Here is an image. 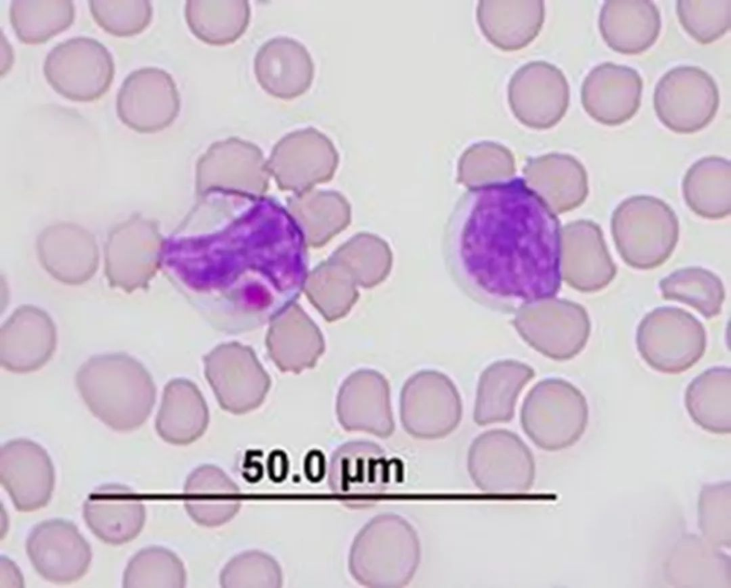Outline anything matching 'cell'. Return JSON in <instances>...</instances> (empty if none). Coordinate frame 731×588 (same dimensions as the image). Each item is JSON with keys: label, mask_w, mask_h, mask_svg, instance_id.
I'll return each instance as SVG.
<instances>
[{"label": "cell", "mask_w": 731, "mask_h": 588, "mask_svg": "<svg viewBox=\"0 0 731 588\" xmlns=\"http://www.w3.org/2000/svg\"><path fill=\"white\" fill-rule=\"evenodd\" d=\"M44 72L49 83L61 96L72 101H90L109 88L114 64L103 44L94 39L76 37L50 51Z\"/></svg>", "instance_id": "cell-9"}, {"label": "cell", "mask_w": 731, "mask_h": 588, "mask_svg": "<svg viewBox=\"0 0 731 588\" xmlns=\"http://www.w3.org/2000/svg\"><path fill=\"white\" fill-rule=\"evenodd\" d=\"M599 29L610 48L624 54H637L657 40L660 14L651 1L608 0L600 11Z\"/></svg>", "instance_id": "cell-23"}, {"label": "cell", "mask_w": 731, "mask_h": 588, "mask_svg": "<svg viewBox=\"0 0 731 588\" xmlns=\"http://www.w3.org/2000/svg\"><path fill=\"white\" fill-rule=\"evenodd\" d=\"M26 549L36 571L54 583H69L86 572L91 560L89 544L72 522L52 519L29 532Z\"/></svg>", "instance_id": "cell-15"}, {"label": "cell", "mask_w": 731, "mask_h": 588, "mask_svg": "<svg viewBox=\"0 0 731 588\" xmlns=\"http://www.w3.org/2000/svg\"><path fill=\"white\" fill-rule=\"evenodd\" d=\"M117 114L129 128L153 133L170 126L180 111L176 83L166 71L153 67L131 73L116 98Z\"/></svg>", "instance_id": "cell-13"}, {"label": "cell", "mask_w": 731, "mask_h": 588, "mask_svg": "<svg viewBox=\"0 0 731 588\" xmlns=\"http://www.w3.org/2000/svg\"><path fill=\"white\" fill-rule=\"evenodd\" d=\"M271 158L278 168L331 170L338 163V153L325 133L309 126L283 136L274 146Z\"/></svg>", "instance_id": "cell-32"}, {"label": "cell", "mask_w": 731, "mask_h": 588, "mask_svg": "<svg viewBox=\"0 0 731 588\" xmlns=\"http://www.w3.org/2000/svg\"><path fill=\"white\" fill-rule=\"evenodd\" d=\"M529 365L513 360L497 361L482 372L473 419L478 425L510 421L518 397L535 376Z\"/></svg>", "instance_id": "cell-26"}, {"label": "cell", "mask_w": 731, "mask_h": 588, "mask_svg": "<svg viewBox=\"0 0 731 588\" xmlns=\"http://www.w3.org/2000/svg\"><path fill=\"white\" fill-rule=\"evenodd\" d=\"M685 402L694 422L717 434L731 430V370L713 367L694 378L687 386Z\"/></svg>", "instance_id": "cell-28"}, {"label": "cell", "mask_w": 731, "mask_h": 588, "mask_svg": "<svg viewBox=\"0 0 731 588\" xmlns=\"http://www.w3.org/2000/svg\"><path fill=\"white\" fill-rule=\"evenodd\" d=\"M677 14L687 32L701 44H710L730 27V0H680Z\"/></svg>", "instance_id": "cell-34"}, {"label": "cell", "mask_w": 731, "mask_h": 588, "mask_svg": "<svg viewBox=\"0 0 731 588\" xmlns=\"http://www.w3.org/2000/svg\"><path fill=\"white\" fill-rule=\"evenodd\" d=\"M588 414L587 400L580 390L565 380L549 378L538 382L526 395L520 422L538 447L554 452L580 440Z\"/></svg>", "instance_id": "cell-5"}, {"label": "cell", "mask_w": 731, "mask_h": 588, "mask_svg": "<svg viewBox=\"0 0 731 588\" xmlns=\"http://www.w3.org/2000/svg\"><path fill=\"white\" fill-rule=\"evenodd\" d=\"M565 279L574 288L586 293L605 288L615 278L612 261L600 227L590 220H578L565 231Z\"/></svg>", "instance_id": "cell-22"}, {"label": "cell", "mask_w": 731, "mask_h": 588, "mask_svg": "<svg viewBox=\"0 0 731 588\" xmlns=\"http://www.w3.org/2000/svg\"><path fill=\"white\" fill-rule=\"evenodd\" d=\"M267 471L269 478L273 482L283 481L288 472V460L286 454L278 450L271 452L267 460Z\"/></svg>", "instance_id": "cell-37"}, {"label": "cell", "mask_w": 731, "mask_h": 588, "mask_svg": "<svg viewBox=\"0 0 731 588\" xmlns=\"http://www.w3.org/2000/svg\"><path fill=\"white\" fill-rule=\"evenodd\" d=\"M158 235L139 215L116 226L105 245V273L111 287L127 293L145 288L155 273Z\"/></svg>", "instance_id": "cell-14"}, {"label": "cell", "mask_w": 731, "mask_h": 588, "mask_svg": "<svg viewBox=\"0 0 731 588\" xmlns=\"http://www.w3.org/2000/svg\"><path fill=\"white\" fill-rule=\"evenodd\" d=\"M545 19L541 0H481L478 25L485 38L505 51L523 49L539 34Z\"/></svg>", "instance_id": "cell-24"}, {"label": "cell", "mask_w": 731, "mask_h": 588, "mask_svg": "<svg viewBox=\"0 0 731 588\" xmlns=\"http://www.w3.org/2000/svg\"><path fill=\"white\" fill-rule=\"evenodd\" d=\"M510 107L523 124L547 129L565 115L570 88L560 69L543 61H531L519 68L508 86Z\"/></svg>", "instance_id": "cell-11"}, {"label": "cell", "mask_w": 731, "mask_h": 588, "mask_svg": "<svg viewBox=\"0 0 731 588\" xmlns=\"http://www.w3.org/2000/svg\"><path fill=\"white\" fill-rule=\"evenodd\" d=\"M445 253L460 287L490 305L552 298L561 285L560 222L520 178L469 188L450 216Z\"/></svg>", "instance_id": "cell-1"}, {"label": "cell", "mask_w": 731, "mask_h": 588, "mask_svg": "<svg viewBox=\"0 0 731 588\" xmlns=\"http://www.w3.org/2000/svg\"><path fill=\"white\" fill-rule=\"evenodd\" d=\"M653 102L658 118L666 127L677 133H693L713 119L719 106V91L712 77L702 69L677 66L660 79Z\"/></svg>", "instance_id": "cell-10"}, {"label": "cell", "mask_w": 731, "mask_h": 588, "mask_svg": "<svg viewBox=\"0 0 731 588\" xmlns=\"http://www.w3.org/2000/svg\"><path fill=\"white\" fill-rule=\"evenodd\" d=\"M254 71L258 82L268 93L291 99L311 87L315 67L303 44L289 37L278 36L258 49Z\"/></svg>", "instance_id": "cell-21"}, {"label": "cell", "mask_w": 731, "mask_h": 588, "mask_svg": "<svg viewBox=\"0 0 731 588\" xmlns=\"http://www.w3.org/2000/svg\"><path fill=\"white\" fill-rule=\"evenodd\" d=\"M90 10L96 22L106 31L117 36H130L141 32L151 22L152 6L146 0H92Z\"/></svg>", "instance_id": "cell-36"}, {"label": "cell", "mask_w": 731, "mask_h": 588, "mask_svg": "<svg viewBox=\"0 0 731 588\" xmlns=\"http://www.w3.org/2000/svg\"><path fill=\"white\" fill-rule=\"evenodd\" d=\"M56 329L44 310L32 305L16 308L0 329V363L17 373L39 370L54 355Z\"/></svg>", "instance_id": "cell-17"}, {"label": "cell", "mask_w": 731, "mask_h": 588, "mask_svg": "<svg viewBox=\"0 0 731 588\" xmlns=\"http://www.w3.org/2000/svg\"><path fill=\"white\" fill-rule=\"evenodd\" d=\"M0 479L16 509L31 512L50 500L55 472L50 457L41 445L19 438L0 449Z\"/></svg>", "instance_id": "cell-16"}, {"label": "cell", "mask_w": 731, "mask_h": 588, "mask_svg": "<svg viewBox=\"0 0 731 588\" xmlns=\"http://www.w3.org/2000/svg\"><path fill=\"white\" fill-rule=\"evenodd\" d=\"M186 583L184 565L178 557L162 547H148L128 562L123 576L124 587L181 588Z\"/></svg>", "instance_id": "cell-33"}, {"label": "cell", "mask_w": 731, "mask_h": 588, "mask_svg": "<svg viewBox=\"0 0 731 588\" xmlns=\"http://www.w3.org/2000/svg\"><path fill=\"white\" fill-rule=\"evenodd\" d=\"M513 324L530 346L556 360L579 354L591 330L589 315L581 305L554 298L520 306Z\"/></svg>", "instance_id": "cell-8"}, {"label": "cell", "mask_w": 731, "mask_h": 588, "mask_svg": "<svg viewBox=\"0 0 731 588\" xmlns=\"http://www.w3.org/2000/svg\"><path fill=\"white\" fill-rule=\"evenodd\" d=\"M77 388L89 410L119 432L132 431L148 418L155 387L144 367L126 353L96 355L79 369Z\"/></svg>", "instance_id": "cell-2"}, {"label": "cell", "mask_w": 731, "mask_h": 588, "mask_svg": "<svg viewBox=\"0 0 731 588\" xmlns=\"http://www.w3.org/2000/svg\"><path fill=\"white\" fill-rule=\"evenodd\" d=\"M611 231L625 263L648 270L662 264L673 252L679 238V222L673 210L662 200L635 196L617 206Z\"/></svg>", "instance_id": "cell-4"}, {"label": "cell", "mask_w": 731, "mask_h": 588, "mask_svg": "<svg viewBox=\"0 0 731 588\" xmlns=\"http://www.w3.org/2000/svg\"><path fill=\"white\" fill-rule=\"evenodd\" d=\"M83 516L98 538L119 545L140 533L146 510L139 496L130 487L109 483L94 488L89 495L83 505Z\"/></svg>", "instance_id": "cell-20"}, {"label": "cell", "mask_w": 731, "mask_h": 588, "mask_svg": "<svg viewBox=\"0 0 731 588\" xmlns=\"http://www.w3.org/2000/svg\"><path fill=\"white\" fill-rule=\"evenodd\" d=\"M392 462L374 443L353 442L342 445L331 456L329 488L343 497L347 506L366 507L390 485Z\"/></svg>", "instance_id": "cell-12"}, {"label": "cell", "mask_w": 731, "mask_h": 588, "mask_svg": "<svg viewBox=\"0 0 731 588\" xmlns=\"http://www.w3.org/2000/svg\"><path fill=\"white\" fill-rule=\"evenodd\" d=\"M637 350L654 370L668 374L684 372L705 353L706 331L702 323L684 309L655 308L640 321L636 333Z\"/></svg>", "instance_id": "cell-6"}, {"label": "cell", "mask_w": 731, "mask_h": 588, "mask_svg": "<svg viewBox=\"0 0 731 588\" xmlns=\"http://www.w3.org/2000/svg\"><path fill=\"white\" fill-rule=\"evenodd\" d=\"M642 81L636 70L611 62L593 68L581 88L585 111L595 121L608 126L631 118L640 105Z\"/></svg>", "instance_id": "cell-18"}, {"label": "cell", "mask_w": 731, "mask_h": 588, "mask_svg": "<svg viewBox=\"0 0 731 588\" xmlns=\"http://www.w3.org/2000/svg\"><path fill=\"white\" fill-rule=\"evenodd\" d=\"M74 19V6L68 0H14L10 19L19 39L26 44L43 43L68 29Z\"/></svg>", "instance_id": "cell-30"}, {"label": "cell", "mask_w": 731, "mask_h": 588, "mask_svg": "<svg viewBox=\"0 0 731 588\" xmlns=\"http://www.w3.org/2000/svg\"><path fill=\"white\" fill-rule=\"evenodd\" d=\"M36 250L44 269L68 285L86 282L98 268L96 239L77 224L61 223L46 228L38 236Z\"/></svg>", "instance_id": "cell-19"}, {"label": "cell", "mask_w": 731, "mask_h": 588, "mask_svg": "<svg viewBox=\"0 0 731 588\" xmlns=\"http://www.w3.org/2000/svg\"><path fill=\"white\" fill-rule=\"evenodd\" d=\"M280 565L271 555L258 550L242 552L231 559L220 574L223 587H281Z\"/></svg>", "instance_id": "cell-35"}, {"label": "cell", "mask_w": 731, "mask_h": 588, "mask_svg": "<svg viewBox=\"0 0 731 588\" xmlns=\"http://www.w3.org/2000/svg\"><path fill=\"white\" fill-rule=\"evenodd\" d=\"M420 545L412 525L393 513L371 519L355 537L349 553L352 577L368 587H401L414 576Z\"/></svg>", "instance_id": "cell-3"}, {"label": "cell", "mask_w": 731, "mask_h": 588, "mask_svg": "<svg viewBox=\"0 0 731 588\" xmlns=\"http://www.w3.org/2000/svg\"><path fill=\"white\" fill-rule=\"evenodd\" d=\"M659 288L664 299L687 304L707 319L720 313L725 296L720 278L700 267L677 270L662 278Z\"/></svg>", "instance_id": "cell-31"}, {"label": "cell", "mask_w": 731, "mask_h": 588, "mask_svg": "<svg viewBox=\"0 0 731 588\" xmlns=\"http://www.w3.org/2000/svg\"><path fill=\"white\" fill-rule=\"evenodd\" d=\"M183 492L189 516L198 524L217 527L231 520L241 507L240 490L221 468L203 465L188 476Z\"/></svg>", "instance_id": "cell-25"}, {"label": "cell", "mask_w": 731, "mask_h": 588, "mask_svg": "<svg viewBox=\"0 0 731 588\" xmlns=\"http://www.w3.org/2000/svg\"><path fill=\"white\" fill-rule=\"evenodd\" d=\"M467 469L475 486L486 493L526 492L535 477L531 450L518 435L505 429L484 432L473 440Z\"/></svg>", "instance_id": "cell-7"}, {"label": "cell", "mask_w": 731, "mask_h": 588, "mask_svg": "<svg viewBox=\"0 0 731 588\" xmlns=\"http://www.w3.org/2000/svg\"><path fill=\"white\" fill-rule=\"evenodd\" d=\"M682 193L689 208L698 216L712 220L731 212V163L718 156L695 162L682 181Z\"/></svg>", "instance_id": "cell-27"}, {"label": "cell", "mask_w": 731, "mask_h": 588, "mask_svg": "<svg viewBox=\"0 0 731 588\" xmlns=\"http://www.w3.org/2000/svg\"><path fill=\"white\" fill-rule=\"evenodd\" d=\"M185 16L198 39L209 44L225 45L245 32L251 10L246 0H188Z\"/></svg>", "instance_id": "cell-29"}]
</instances>
